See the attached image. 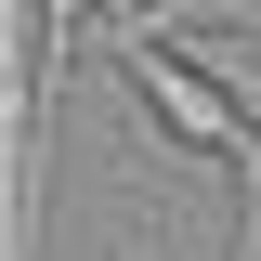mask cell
Returning <instances> with one entry per match:
<instances>
[{
	"instance_id": "1",
	"label": "cell",
	"mask_w": 261,
	"mask_h": 261,
	"mask_svg": "<svg viewBox=\"0 0 261 261\" xmlns=\"http://www.w3.org/2000/svg\"><path fill=\"white\" fill-rule=\"evenodd\" d=\"M105 39H118V79L144 92V118H157L170 144H196V157H235V170L261 157V118H248V105H235V92H222L196 53H170L157 27H130L118 0H105Z\"/></svg>"
}]
</instances>
